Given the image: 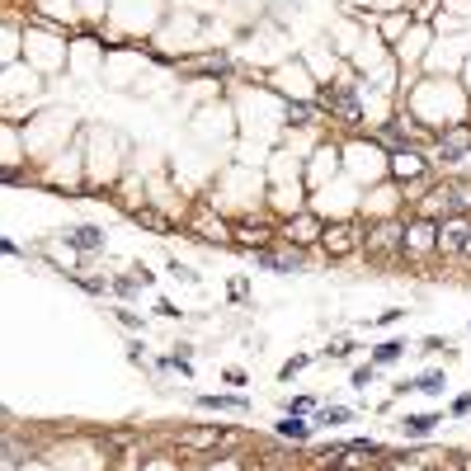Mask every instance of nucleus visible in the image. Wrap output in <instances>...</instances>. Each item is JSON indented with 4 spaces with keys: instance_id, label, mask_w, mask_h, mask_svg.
Instances as JSON below:
<instances>
[{
    "instance_id": "1",
    "label": "nucleus",
    "mask_w": 471,
    "mask_h": 471,
    "mask_svg": "<svg viewBox=\"0 0 471 471\" xmlns=\"http://www.w3.org/2000/svg\"><path fill=\"white\" fill-rule=\"evenodd\" d=\"M363 254L373 264H401L406 259V221H377L363 231Z\"/></svg>"
},
{
    "instance_id": "2",
    "label": "nucleus",
    "mask_w": 471,
    "mask_h": 471,
    "mask_svg": "<svg viewBox=\"0 0 471 471\" xmlns=\"http://www.w3.org/2000/svg\"><path fill=\"white\" fill-rule=\"evenodd\" d=\"M321 250L330 254V259H349L354 250H363V236L354 221H330L325 231H321Z\"/></svg>"
},
{
    "instance_id": "3",
    "label": "nucleus",
    "mask_w": 471,
    "mask_h": 471,
    "mask_svg": "<svg viewBox=\"0 0 471 471\" xmlns=\"http://www.w3.org/2000/svg\"><path fill=\"white\" fill-rule=\"evenodd\" d=\"M424 254H439V221L410 217L406 221V259H424Z\"/></svg>"
},
{
    "instance_id": "4",
    "label": "nucleus",
    "mask_w": 471,
    "mask_h": 471,
    "mask_svg": "<svg viewBox=\"0 0 471 471\" xmlns=\"http://www.w3.org/2000/svg\"><path fill=\"white\" fill-rule=\"evenodd\" d=\"M188 231L198 236V240H207V245H231V226L221 217H212V207H203V203L188 212Z\"/></svg>"
},
{
    "instance_id": "5",
    "label": "nucleus",
    "mask_w": 471,
    "mask_h": 471,
    "mask_svg": "<svg viewBox=\"0 0 471 471\" xmlns=\"http://www.w3.org/2000/svg\"><path fill=\"white\" fill-rule=\"evenodd\" d=\"M471 236V221L462 217V212H453V217L439 221V254L443 259H453V254H462V245H467Z\"/></svg>"
},
{
    "instance_id": "6",
    "label": "nucleus",
    "mask_w": 471,
    "mask_h": 471,
    "mask_svg": "<svg viewBox=\"0 0 471 471\" xmlns=\"http://www.w3.org/2000/svg\"><path fill=\"white\" fill-rule=\"evenodd\" d=\"M457 207H453V188L448 184H434L424 198H415V217H429V221H443V217H453Z\"/></svg>"
},
{
    "instance_id": "7",
    "label": "nucleus",
    "mask_w": 471,
    "mask_h": 471,
    "mask_svg": "<svg viewBox=\"0 0 471 471\" xmlns=\"http://www.w3.org/2000/svg\"><path fill=\"white\" fill-rule=\"evenodd\" d=\"M221 443H226V429H217V424H212V429H184V434H179V448H184V453H207V448H221Z\"/></svg>"
},
{
    "instance_id": "8",
    "label": "nucleus",
    "mask_w": 471,
    "mask_h": 471,
    "mask_svg": "<svg viewBox=\"0 0 471 471\" xmlns=\"http://www.w3.org/2000/svg\"><path fill=\"white\" fill-rule=\"evenodd\" d=\"M231 240H236V245H245V250H264L269 240H273V231H269V226H259V221H236V226H231Z\"/></svg>"
},
{
    "instance_id": "9",
    "label": "nucleus",
    "mask_w": 471,
    "mask_h": 471,
    "mask_svg": "<svg viewBox=\"0 0 471 471\" xmlns=\"http://www.w3.org/2000/svg\"><path fill=\"white\" fill-rule=\"evenodd\" d=\"M424 170H429V160H424L420 151H410V146H401V151L392 156V174L396 179H420Z\"/></svg>"
},
{
    "instance_id": "10",
    "label": "nucleus",
    "mask_w": 471,
    "mask_h": 471,
    "mask_svg": "<svg viewBox=\"0 0 471 471\" xmlns=\"http://www.w3.org/2000/svg\"><path fill=\"white\" fill-rule=\"evenodd\" d=\"M321 104H330V109L340 113L344 123H363V109H359V99L344 90H321Z\"/></svg>"
},
{
    "instance_id": "11",
    "label": "nucleus",
    "mask_w": 471,
    "mask_h": 471,
    "mask_svg": "<svg viewBox=\"0 0 471 471\" xmlns=\"http://www.w3.org/2000/svg\"><path fill=\"white\" fill-rule=\"evenodd\" d=\"M254 264L259 269H273V273H297L302 269V254H278V250H254Z\"/></svg>"
},
{
    "instance_id": "12",
    "label": "nucleus",
    "mask_w": 471,
    "mask_h": 471,
    "mask_svg": "<svg viewBox=\"0 0 471 471\" xmlns=\"http://www.w3.org/2000/svg\"><path fill=\"white\" fill-rule=\"evenodd\" d=\"M127 217L137 221V226H146V231H156V236H170L174 231V221L165 217V212H156V207H127Z\"/></svg>"
},
{
    "instance_id": "13",
    "label": "nucleus",
    "mask_w": 471,
    "mask_h": 471,
    "mask_svg": "<svg viewBox=\"0 0 471 471\" xmlns=\"http://www.w3.org/2000/svg\"><path fill=\"white\" fill-rule=\"evenodd\" d=\"M439 146H443V160H457L462 156V151H471V127H448V132H443L439 137Z\"/></svg>"
},
{
    "instance_id": "14",
    "label": "nucleus",
    "mask_w": 471,
    "mask_h": 471,
    "mask_svg": "<svg viewBox=\"0 0 471 471\" xmlns=\"http://www.w3.org/2000/svg\"><path fill=\"white\" fill-rule=\"evenodd\" d=\"M321 231H325V226H321L316 217H307V212L288 221V240H292V245H307V240H321Z\"/></svg>"
},
{
    "instance_id": "15",
    "label": "nucleus",
    "mask_w": 471,
    "mask_h": 471,
    "mask_svg": "<svg viewBox=\"0 0 471 471\" xmlns=\"http://www.w3.org/2000/svg\"><path fill=\"white\" fill-rule=\"evenodd\" d=\"M278 439H288V443H307V439H311V424L297 420V415H283V420H278Z\"/></svg>"
},
{
    "instance_id": "16",
    "label": "nucleus",
    "mask_w": 471,
    "mask_h": 471,
    "mask_svg": "<svg viewBox=\"0 0 471 471\" xmlns=\"http://www.w3.org/2000/svg\"><path fill=\"white\" fill-rule=\"evenodd\" d=\"M71 245H76V250H104V231H99V226H76V231H71Z\"/></svg>"
},
{
    "instance_id": "17",
    "label": "nucleus",
    "mask_w": 471,
    "mask_h": 471,
    "mask_svg": "<svg viewBox=\"0 0 471 471\" xmlns=\"http://www.w3.org/2000/svg\"><path fill=\"white\" fill-rule=\"evenodd\" d=\"M434 424H443L439 415H406V420H401V434H410V439H424Z\"/></svg>"
},
{
    "instance_id": "18",
    "label": "nucleus",
    "mask_w": 471,
    "mask_h": 471,
    "mask_svg": "<svg viewBox=\"0 0 471 471\" xmlns=\"http://www.w3.org/2000/svg\"><path fill=\"white\" fill-rule=\"evenodd\" d=\"M198 406L203 410H250L245 396H198Z\"/></svg>"
},
{
    "instance_id": "19",
    "label": "nucleus",
    "mask_w": 471,
    "mask_h": 471,
    "mask_svg": "<svg viewBox=\"0 0 471 471\" xmlns=\"http://www.w3.org/2000/svg\"><path fill=\"white\" fill-rule=\"evenodd\" d=\"M448 188H453V207L471 217V179H448Z\"/></svg>"
},
{
    "instance_id": "20",
    "label": "nucleus",
    "mask_w": 471,
    "mask_h": 471,
    "mask_svg": "<svg viewBox=\"0 0 471 471\" xmlns=\"http://www.w3.org/2000/svg\"><path fill=\"white\" fill-rule=\"evenodd\" d=\"M401 354H406V344H401V340H387V344L373 349V363H396Z\"/></svg>"
},
{
    "instance_id": "21",
    "label": "nucleus",
    "mask_w": 471,
    "mask_h": 471,
    "mask_svg": "<svg viewBox=\"0 0 471 471\" xmlns=\"http://www.w3.org/2000/svg\"><path fill=\"white\" fill-rule=\"evenodd\" d=\"M448 382H443V373H424L420 382H415V392H424V396H439Z\"/></svg>"
},
{
    "instance_id": "22",
    "label": "nucleus",
    "mask_w": 471,
    "mask_h": 471,
    "mask_svg": "<svg viewBox=\"0 0 471 471\" xmlns=\"http://www.w3.org/2000/svg\"><path fill=\"white\" fill-rule=\"evenodd\" d=\"M316 420H321V424H344V420H349V410H344V406H325L321 415H316Z\"/></svg>"
},
{
    "instance_id": "23",
    "label": "nucleus",
    "mask_w": 471,
    "mask_h": 471,
    "mask_svg": "<svg viewBox=\"0 0 471 471\" xmlns=\"http://www.w3.org/2000/svg\"><path fill=\"white\" fill-rule=\"evenodd\" d=\"M288 118H292V123H311L316 109H311V104H288Z\"/></svg>"
},
{
    "instance_id": "24",
    "label": "nucleus",
    "mask_w": 471,
    "mask_h": 471,
    "mask_svg": "<svg viewBox=\"0 0 471 471\" xmlns=\"http://www.w3.org/2000/svg\"><path fill=\"white\" fill-rule=\"evenodd\" d=\"M354 387H373V363H368V368H354Z\"/></svg>"
},
{
    "instance_id": "25",
    "label": "nucleus",
    "mask_w": 471,
    "mask_h": 471,
    "mask_svg": "<svg viewBox=\"0 0 471 471\" xmlns=\"http://www.w3.org/2000/svg\"><path fill=\"white\" fill-rule=\"evenodd\" d=\"M453 410H457V415H467V410H471V392H467V396H457V406H453Z\"/></svg>"
},
{
    "instance_id": "26",
    "label": "nucleus",
    "mask_w": 471,
    "mask_h": 471,
    "mask_svg": "<svg viewBox=\"0 0 471 471\" xmlns=\"http://www.w3.org/2000/svg\"><path fill=\"white\" fill-rule=\"evenodd\" d=\"M462 259H471V236H467V245H462Z\"/></svg>"
},
{
    "instance_id": "27",
    "label": "nucleus",
    "mask_w": 471,
    "mask_h": 471,
    "mask_svg": "<svg viewBox=\"0 0 471 471\" xmlns=\"http://www.w3.org/2000/svg\"><path fill=\"white\" fill-rule=\"evenodd\" d=\"M467 471H471V457H467Z\"/></svg>"
}]
</instances>
